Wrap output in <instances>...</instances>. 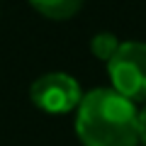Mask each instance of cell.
I'll list each match as a JSON object with an SVG mask.
<instances>
[{"mask_svg":"<svg viewBox=\"0 0 146 146\" xmlns=\"http://www.w3.org/2000/svg\"><path fill=\"white\" fill-rule=\"evenodd\" d=\"M85 0H29V5L34 7L39 15L49 17V20H71L73 15H78Z\"/></svg>","mask_w":146,"mask_h":146,"instance_id":"cell-4","label":"cell"},{"mask_svg":"<svg viewBox=\"0 0 146 146\" xmlns=\"http://www.w3.org/2000/svg\"><path fill=\"white\" fill-rule=\"evenodd\" d=\"M119 44H122V42L112 34V32H100V34H95L93 39H90V51H93L95 58H100V61L107 63L110 58L117 54Z\"/></svg>","mask_w":146,"mask_h":146,"instance_id":"cell-5","label":"cell"},{"mask_svg":"<svg viewBox=\"0 0 146 146\" xmlns=\"http://www.w3.org/2000/svg\"><path fill=\"white\" fill-rule=\"evenodd\" d=\"M29 100L34 107L49 115H68L78 110L83 93L78 80L68 73H44L29 85Z\"/></svg>","mask_w":146,"mask_h":146,"instance_id":"cell-3","label":"cell"},{"mask_svg":"<svg viewBox=\"0 0 146 146\" xmlns=\"http://www.w3.org/2000/svg\"><path fill=\"white\" fill-rule=\"evenodd\" d=\"M112 88L131 102H146V42H122L107 61Z\"/></svg>","mask_w":146,"mask_h":146,"instance_id":"cell-2","label":"cell"},{"mask_svg":"<svg viewBox=\"0 0 146 146\" xmlns=\"http://www.w3.org/2000/svg\"><path fill=\"white\" fill-rule=\"evenodd\" d=\"M76 134L83 146H139V110L115 88H95L76 110Z\"/></svg>","mask_w":146,"mask_h":146,"instance_id":"cell-1","label":"cell"},{"mask_svg":"<svg viewBox=\"0 0 146 146\" xmlns=\"http://www.w3.org/2000/svg\"><path fill=\"white\" fill-rule=\"evenodd\" d=\"M139 144L146 146V102L139 110Z\"/></svg>","mask_w":146,"mask_h":146,"instance_id":"cell-6","label":"cell"}]
</instances>
